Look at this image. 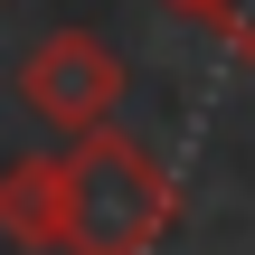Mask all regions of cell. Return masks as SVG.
<instances>
[{
    "label": "cell",
    "instance_id": "cell-1",
    "mask_svg": "<svg viewBox=\"0 0 255 255\" xmlns=\"http://www.w3.org/2000/svg\"><path fill=\"white\" fill-rule=\"evenodd\" d=\"M180 218V180L123 123H95L57 151V255H151Z\"/></svg>",
    "mask_w": 255,
    "mask_h": 255
},
{
    "label": "cell",
    "instance_id": "cell-2",
    "mask_svg": "<svg viewBox=\"0 0 255 255\" xmlns=\"http://www.w3.org/2000/svg\"><path fill=\"white\" fill-rule=\"evenodd\" d=\"M19 95H28V114L47 123V132H95V123H114L123 114V57L95 38V28H47L38 47H28V66H19Z\"/></svg>",
    "mask_w": 255,
    "mask_h": 255
},
{
    "label": "cell",
    "instance_id": "cell-5",
    "mask_svg": "<svg viewBox=\"0 0 255 255\" xmlns=\"http://www.w3.org/2000/svg\"><path fill=\"white\" fill-rule=\"evenodd\" d=\"M161 9H180V19H199V0H161Z\"/></svg>",
    "mask_w": 255,
    "mask_h": 255
},
{
    "label": "cell",
    "instance_id": "cell-4",
    "mask_svg": "<svg viewBox=\"0 0 255 255\" xmlns=\"http://www.w3.org/2000/svg\"><path fill=\"white\" fill-rule=\"evenodd\" d=\"M199 28H208L237 66H255V0H199Z\"/></svg>",
    "mask_w": 255,
    "mask_h": 255
},
{
    "label": "cell",
    "instance_id": "cell-3",
    "mask_svg": "<svg viewBox=\"0 0 255 255\" xmlns=\"http://www.w3.org/2000/svg\"><path fill=\"white\" fill-rule=\"evenodd\" d=\"M0 237L9 246H57V151L0 170Z\"/></svg>",
    "mask_w": 255,
    "mask_h": 255
}]
</instances>
